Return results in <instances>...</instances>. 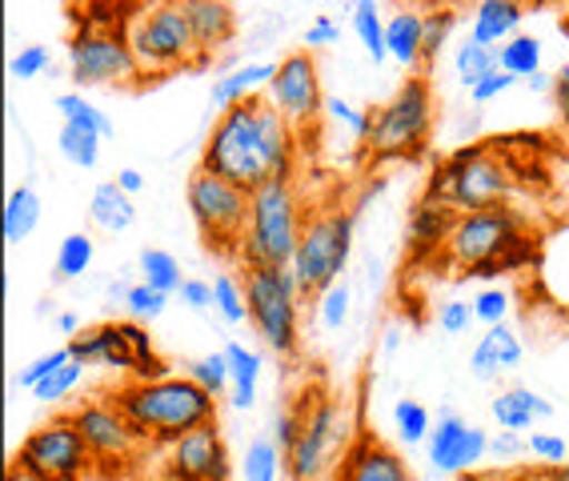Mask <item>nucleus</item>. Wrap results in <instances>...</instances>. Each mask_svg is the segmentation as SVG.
<instances>
[{
	"mask_svg": "<svg viewBox=\"0 0 569 481\" xmlns=\"http://www.w3.org/2000/svg\"><path fill=\"white\" fill-rule=\"evenodd\" d=\"M521 24V4L518 0H481L478 12H473V24H469V37L489 49H501L509 37H518Z\"/></svg>",
	"mask_w": 569,
	"mask_h": 481,
	"instance_id": "a878e982",
	"label": "nucleus"
},
{
	"mask_svg": "<svg viewBox=\"0 0 569 481\" xmlns=\"http://www.w3.org/2000/svg\"><path fill=\"white\" fill-rule=\"evenodd\" d=\"M513 84H518V77H509V72L493 69L489 77H481V81L469 89V101H473V104H489V101H498V97H506Z\"/></svg>",
	"mask_w": 569,
	"mask_h": 481,
	"instance_id": "603ef678",
	"label": "nucleus"
},
{
	"mask_svg": "<svg viewBox=\"0 0 569 481\" xmlns=\"http://www.w3.org/2000/svg\"><path fill=\"white\" fill-rule=\"evenodd\" d=\"M326 113H329V121L346 124L349 133H353V141H361V144L369 141V129H373V113H361V109H353V104L341 101V97H326Z\"/></svg>",
	"mask_w": 569,
	"mask_h": 481,
	"instance_id": "a18cd8bd",
	"label": "nucleus"
},
{
	"mask_svg": "<svg viewBox=\"0 0 569 481\" xmlns=\"http://www.w3.org/2000/svg\"><path fill=\"white\" fill-rule=\"evenodd\" d=\"M69 361H72V349L69 345L52 349V353H44V358L29 361V365H24L21 373H17V385H21V390H37V385H41V381L49 378V373H57V369L69 365Z\"/></svg>",
	"mask_w": 569,
	"mask_h": 481,
	"instance_id": "49530a36",
	"label": "nucleus"
},
{
	"mask_svg": "<svg viewBox=\"0 0 569 481\" xmlns=\"http://www.w3.org/2000/svg\"><path fill=\"white\" fill-rule=\"evenodd\" d=\"M92 257H97V245H92L89 233H69L57 249V277L61 281H77L92 269Z\"/></svg>",
	"mask_w": 569,
	"mask_h": 481,
	"instance_id": "c9c22d12",
	"label": "nucleus"
},
{
	"mask_svg": "<svg viewBox=\"0 0 569 481\" xmlns=\"http://www.w3.org/2000/svg\"><path fill=\"white\" fill-rule=\"evenodd\" d=\"M57 329H61L64 338H77V333H81V318H77V313H61V318H57Z\"/></svg>",
	"mask_w": 569,
	"mask_h": 481,
	"instance_id": "052dcab7",
	"label": "nucleus"
},
{
	"mask_svg": "<svg viewBox=\"0 0 569 481\" xmlns=\"http://www.w3.org/2000/svg\"><path fill=\"white\" fill-rule=\"evenodd\" d=\"M301 438L284 453V473L293 481H333L341 470V458L353 445V418L349 405L337 398L301 401Z\"/></svg>",
	"mask_w": 569,
	"mask_h": 481,
	"instance_id": "39448f33",
	"label": "nucleus"
},
{
	"mask_svg": "<svg viewBox=\"0 0 569 481\" xmlns=\"http://www.w3.org/2000/svg\"><path fill=\"white\" fill-rule=\"evenodd\" d=\"M301 281L289 265H249L244 269V298L249 325L277 358H293L301 349Z\"/></svg>",
	"mask_w": 569,
	"mask_h": 481,
	"instance_id": "20e7f679",
	"label": "nucleus"
},
{
	"mask_svg": "<svg viewBox=\"0 0 569 481\" xmlns=\"http://www.w3.org/2000/svg\"><path fill=\"white\" fill-rule=\"evenodd\" d=\"M273 72H277L273 61L237 64V69H229L224 77H217L209 101H213L217 113H224V109H233V104L249 101V97H261V92L269 89V81H273Z\"/></svg>",
	"mask_w": 569,
	"mask_h": 481,
	"instance_id": "4be33fe9",
	"label": "nucleus"
},
{
	"mask_svg": "<svg viewBox=\"0 0 569 481\" xmlns=\"http://www.w3.org/2000/svg\"><path fill=\"white\" fill-rule=\"evenodd\" d=\"M213 313H221L229 325L249 321V298H244V281H237L233 273L213 277Z\"/></svg>",
	"mask_w": 569,
	"mask_h": 481,
	"instance_id": "e433bc0d",
	"label": "nucleus"
},
{
	"mask_svg": "<svg viewBox=\"0 0 569 481\" xmlns=\"http://www.w3.org/2000/svg\"><path fill=\"white\" fill-rule=\"evenodd\" d=\"M526 453H533V458L546 461V465H566L569 445H566V438H558V433H529Z\"/></svg>",
	"mask_w": 569,
	"mask_h": 481,
	"instance_id": "3c124183",
	"label": "nucleus"
},
{
	"mask_svg": "<svg viewBox=\"0 0 569 481\" xmlns=\"http://www.w3.org/2000/svg\"><path fill=\"white\" fill-rule=\"evenodd\" d=\"M184 201L201 229L204 245L213 253L241 257L244 229H249V189L233 184L229 177H217L209 169H197L184 184Z\"/></svg>",
	"mask_w": 569,
	"mask_h": 481,
	"instance_id": "9d476101",
	"label": "nucleus"
},
{
	"mask_svg": "<svg viewBox=\"0 0 569 481\" xmlns=\"http://www.w3.org/2000/svg\"><path fill=\"white\" fill-rule=\"evenodd\" d=\"M549 481H569V465H549Z\"/></svg>",
	"mask_w": 569,
	"mask_h": 481,
	"instance_id": "0e129e2a",
	"label": "nucleus"
},
{
	"mask_svg": "<svg viewBox=\"0 0 569 481\" xmlns=\"http://www.w3.org/2000/svg\"><path fill=\"white\" fill-rule=\"evenodd\" d=\"M284 465V453L273 441H253L244 450V481H277V470Z\"/></svg>",
	"mask_w": 569,
	"mask_h": 481,
	"instance_id": "ea45409f",
	"label": "nucleus"
},
{
	"mask_svg": "<svg viewBox=\"0 0 569 481\" xmlns=\"http://www.w3.org/2000/svg\"><path fill=\"white\" fill-rule=\"evenodd\" d=\"M117 184H121V189H124L129 197H137V193L144 189V177L137 173V169H121V173H117Z\"/></svg>",
	"mask_w": 569,
	"mask_h": 481,
	"instance_id": "bf43d9fd",
	"label": "nucleus"
},
{
	"mask_svg": "<svg viewBox=\"0 0 569 481\" xmlns=\"http://www.w3.org/2000/svg\"><path fill=\"white\" fill-rule=\"evenodd\" d=\"M89 221L101 233H124V229L137 221V209H132V197L124 193L117 181H104L92 189L89 197Z\"/></svg>",
	"mask_w": 569,
	"mask_h": 481,
	"instance_id": "bb28decb",
	"label": "nucleus"
},
{
	"mask_svg": "<svg viewBox=\"0 0 569 481\" xmlns=\"http://www.w3.org/2000/svg\"><path fill=\"white\" fill-rule=\"evenodd\" d=\"M57 113L64 117V124L89 129V133L104 137V141H109V137H117V129H112L109 117H104L92 101H84L81 92H61V97H57Z\"/></svg>",
	"mask_w": 569,
	"mask_h": 481,
	"instance_id": "2f4dec72",
	"label": "nucleus"
},
{
	"mask_svg": "<svg viewBox=\"0 0 569 481\" xmlns=\"http://www.w3.org/2000/svg\"><path fill=\"white\" fill-rule=\"evenodd\" d=\"M393 421H397V438L406 441V445H421V441H429V433H433V418H429V410L421 401H409V398L397 401Z\"/></svg>",
	"mask_w": 569,
	"mask_h": 481,
	"instance_id": "58836bf2",
	"label": "nucleus"
},
{
	"mask_svg": "<svg viewBox=\"0 0 569 481\" xmlns=\"http://www.w3.org/2000/svg\"><path fill=\"white\" fill-rule=\"evenodd\" d=\"M433 133V89L426 77H409L373 113L366 149L377 161H413L426 153Z\"/></svg>",
	"mask_w": 569,
	"mask_h": 481,
	"instance_id": "6e6552de",
	"label": "nucleus"
},
{
	"mask_svg": "<svg viewBox=\"0 0 569 481\" xmlns=\"http://www.w3.org/2000/svg\"><path fill=\"white\" fill-rule=\"evenodd\" d=\"M181 301L193 309V313H209V309H213V281H201V277H184Z\"/></svg>",
	"mask_w": 569,
	"mask_h": 481,
	"instance_id": "5fc2aeb1",
	"label": "nucleus"
},
{
	"mask_svg": "<svg viewBox=\"0 0 569 481\" xmlns=\"http://www.w3.org/2000/svg\"><path fill=\"white\" fill-rule=\"evenodd\" d=\"M129 44L137 52L141 72H173L201 64L204 52L193 37V24L184 17L181 0H149L129 24Z\"/></svg>",
	"mask_w": 569,
	"mask_h": 481,
	"instance_id": "1a4fd4ad",
	"label": "nucleus"
},
{
	"mask_svg": "<svg viewBox=\"0 0 569 481\" xmlns=\"http://www.w3.org/2000/svg\"><path fill=\"white\" fill-rule=\"evenodd\" d=\"M224 358H229V373H233V405L237 410H253L257 405V381H261V353L241 341H229L224 345Z\"/></svg>",
	"mask_w": 569,
	"mask_h": 481,
	"instance_id": "cd10ccee",
	"label": "nucleus"
},
{
	"mask_svg": "<svg viewBox=\"0 0 569 481\" xmlns=\"http://www.w3.org/2000/svg\"><path fill=\"white\" fill-rule=\"evenodd\" d=\"M181 9L189 17V24H193V37L204 57L224 49L237 37V17L224 0H181Z\"/></svg>",
	"mask_w": 569,
	"mask_h": 481,
	"instance_id": "412c9836",
	"label": "nucleus"
},
{
	"mask_svg": "<svg viewBox=\"0 0 569 481\" xmlns=\"http://www.w3.org/2000/svg\"><path fill=\"white\" fill-rule=\"evenodd\" d=\"M37 226H41V197H37V189H29V184L12 189L9 206H4V241L21 245V241H29L37 233Z\"/></svg>",
	"mask_w": 569,
	"mask_h": 481,
	"instance_id": "c85d7f7f",
	"label": "nucleus"
},
{
	"mask_svg": "<svg viewBox=\"0 0 569 481\" xmlns=\"http://www.w3.org/2000/svg\"><path fill=\"white\" fill-rule=\"evenodd\" d=\"M489 453L498 461H509V458H518V453H526V441L513 430H506V433H498V438H489Z\"/></svg>",
	"mask_w": 569,
	"mask_h": 481,
	"instance_id": "4d7b16f0",
	"label": "nucleus"
},
{
	"mask_svg": "<svg viewBox=\"0 0 569 481\" xmlns=\"http://www.w3.org/2000/svg\"><path fill=\"white\" fill-rule=\"evenodd\" d=\"M521 353H526V349H521V338L501 321V325L486 329V338H478L473 358H469V369H473V378L478 381H498L501 373L521 365Z\"/></svg>",
	"mask_w": 569,
	"mask_h": 481,
	"instance_id": "aec40b11",
	"label": "nucleus"
},
{
	"mask_svg": "<svg viewBox=\"0 0 569 481\" xmlns=\"http://www.w3.org/2000/svg\"><path fill=\"white\" fill-rule=\"evenodd\" d=\"M349 21H353V32L361 49L369 52V61L373 64H386L389 61V49H386V17L377 12V0H353L349 4Z\"/></svg>",
	"mask_w": 569,
	"mask_h": 481,
	"instance_id": "c756f323",
	"label": "nucleus"
},
{
	"mask_svg": "<svg viewBox=\"0 0 569 481\" xmlns=\"http://www.w3.org/2000/svg\"><path fill=\"white\" fill-rule=\"evenodd\" d=\"M526 221L506 206H489L478 213H458L449 229L446 253L453 265L478 269V277H489L493 269L518 265L526 257Z\"/></svg>",
	"mask_w": 569,
	"mask_h": 481,
	"instance_id": "7ed1b4c3",
	"label": "nucleus"
},
{
	"mask_svg": "<svg viewBox=\"0 0 569 481\" xmlns=\"http://www.w3.org/2000/svg\"><path fill=\"white\" fill-rule=\"evenodd\" d=\"M4 481H44V478H32V473H24L21 465H12V470L4 473Z\"/></svg>",
	"mask_w": 569,
	"mask_h": 481,
	"instance_id": "e2e57ef3",
	"label": "nucleus"
},
{
	"mask_svg": "<svg viewBox=\"0 0 569 481\" xmlns=\"http://www.w3.org/2000/svg\"><path fill=\"white\" fill-rule=\"evenodd\" d=\"M112 401L132 421L137 438L157 441V445H173L177 438L201 430V425H217V398L201 390L189 373L184 378L169 373L157 381H129Z\"/></svg>",
	"mask_w": 569,
	"mask_h": 481,
	"instance_id": "f03ea898",
	"label": "nucleus"
},
{
	"mask_svg": "<svg viewBox=\"0 0 569 481\" xmlns=\"http://www.w3.org/2000/svg\"><path fill=\"white\" fill-rule=\"evenodd\" d=\"M297 129L261 97L233 104L217 113L213 129L204 137L201 169L229 177L241 189H261L269 181H293Z\"/></svg>",
	"mask_w": 569,
	"mask_h": 481,
	"instance_id": "f257e3e1",
	"label": "nucleus"
},
{
	"mask_svg": "<svg viewBox=\"0 0 569 481\" xmlns=\"http://www.w3.org/2000/svg\"><path fill=\"white\" fill-rule=\"evenodd\" d=\"M509 305H513V298H509L506 289H481L478 298H473V318L481 321V325H501V321L509 318Z\"/></svg>",
	"mask_w": 569,
	"mask_h": 481,
	"instance_id": "de8ad7c7",
	"label": "nucleus"
},
{
	"mask_svg": "<svg viewBox=\"0 0 569 481\" xmlns=\"http://www.w3.org/2000/svg\"><path fill=\"white\" fill-rule=\"evenodd\" d=\"M184 373H189L201 390L213 393V398H221V393L233 390V373H229V358H224V349H221V353H204V358L189 361V365H184Z\"/></svg>",
	"mask_w": 569,
	"mask_h": 481,
	"instance_id": "4c0bfd02",
	"label": "nucleus"
},
{
	"mask_svg": "<svg viewBox=\"0 0 569 481\" xmlns=\"http://www.w3.org/2000/svg\"><path fill=\"white\" fill-rule=\"evenodd\" d=\"M101 141L104 137L89 133V129H77V124H61V137H57V149L69 164L77 169H92L101 161Z\"/></svg>",
	"mask_w": 569,
	"mask_h": 481,
	"instance_id": "f704fd0d",
	"label": "nucleus"
},
{
	"mask_svg": "<svg viewBox=\"0 0 569 481\" xmlns=\"http://www.w3.org/2000/svg\"><path fill=\"white\" fill-rule=\"evenodd\" d=\"M453 29H458V12H453V9L426 12V61H438V52L449 44Z\"/></svg>",
	"mask_w": 569,
	"mask_h": 481,
	"instance_id": "c03bdc74",
	"label": "nucleus"
},
{
	"mask_svg": "<svg viewBox=\"0 0 569 481\" xmlns=\"http://www.w3.org/2000/svg\"><path fill=\"white\" fill-rule=\"evenodd\" d=\"M513 189V169L489 144H466L438 164L429 181V201H441L453 213H478L501 206Z\"/></svg>",
	"mask_w": 569,
	"mask_h": 481,
	"instance_id": "423d86ee",
	"label": "nucleus"
},
{
	"mask_svg": "<svg viewBox=\"0 0 569 481\" xmlns=\"http://www.w3.org/2000/svg\"><path fill=\"white\" fill-rule=\"evenodd\" d=\"M72 358L84 361V365H104V369H129L137 365V353L129 349L121 321H104V325H89L81 329L77 338L69 341Z\"/></svg>",
	"mask_w": 569,
	"mask_h": 481,
	"instance_id": "6ab92c4d",
	"label": "nucleus"
},
{
	"mask_svg": "<svg viewBox=\"0 0 569 481\" xmlns=\"http://www.w3.org/2000/svg\"><path fill=\"white\" fill-rule=\"evenodd\" d=\"M333 481H413L401 453L381 445L373 438H357L349 453L341 458V470Z\"/></svg>",
	"mask_w": 569,
	"mask_h": 481,
	"instance_id": "a211bd4d",
	"label": "nucleus"
},
{
	"mask_svg": "<svg viewBox=\"0 0 569 481\" xmlns=\"http://www.w3.org/2000/svg\"><path fill=\"white\" fill-rule=\"evenodd\" d=\"M489 413H493L501 430L526 433L533 430V421H546L553 413V405L541 393L529 390V385H509V390H501L498 398L489 401Z\"/></svg>",
	"mask_w": 569,
	"mask_h": 481,
	"instance_id": "5701e85b",
	"label": "nucleus"
},
{
	"mask_svg": "<svg viewBox=\"0 0 569 481\" xmlns=\"http://www.w3.org/2000/svg\"><path fill=\"white\" fill-rule=\"evenodd\" d=\"M553 104H558V121L569 133V64L553 77Z\"/></svg>",
	"mask_w": 569,
	"mask_h": 481,
	"instance_id": "13d9d810",
	"label": "nucleus"
},
{
	"mask_svg": "<svg viewBox=\"0 0 569 481\" xmlns=\"http://www.w3.org/2000/svg\"><path fill=\"white\" fill-rule=\"evenodd\" d=\"M493 69H498V49L478 44L473 37H466L461 49L453 52V72H458V81L466 84V89H473V84H478L481 77H489Z\"/></svg>",
	"mask_w": 569,
	"mask_h": 481,
	"instance_id": "473e14b6",
	"label": "nucleus"
},
{
	"mask_svg": "<svg viewBox=\"0 0 569 481\" xmlns=\"http://www.w3.org/2000/svg\"><path fill=\"white\" fill-rule=\"evenodd\" d=\"M301 421H306V418H301V405L277 413L273 433H277V450H281V453H289L297 445V438H301Z\"/></svg>",
	"mask_w": 569,
	"mask_h": 481,
	"instance_id": "864d4df0",
	"label": "nucleus"
},
{
	"mask_svg": "<svg viewBox=\"0 0 569 481\" xmlns=\"http://www.w3.org/2000/svg\"><path fill=\"white\" fill-rule=\"evenodd\" d=\"M164 305H169V293H161V289H153V285H132L129 289V298H124V309H129V318L132 321H157L164 313Z\"/></svg>",
	"mask_w": 569,
	"mask_h": 481,
	"instance_id": "37998d69",
	"label": "nucleus"
},
{
	"mask_svg": "<svg viewBox=\"0 0 569 481\" xmlns=\"http://www.w3.org/2000/svg\"><path fill=\"white\" fill-rule=\"evenodd\" d=\"M498 69L518 77V81H529L533 72H541V41L538 37H526V32L509 37L498 49Z\"/></svg>",
	"mask_w": 569,
	"mask_h": 481,
	"instance_id": "7c9ffc66",
	"label": "nucleus"
},
{
	"mask_svg": "<svg viewBox=\"0 0 569 481\" xmlns=\"http://www.w3.org/2000/svg\"><path fill=\"white\" fill-rule=\"evenodd\" d=\"M306 217L289 181H269L249 193V229L241 241V261L249 265H289L301 241Z\"/></svg>",
	"mask_w": 569,
	"mask_h": 481,
	"instance_id": "0eeeda50",
	"label": "nucleus"
},
{
	"mask_svg": "<svg viewBox=\"0 0 569 481\" xmlns=\"http://www.w3.org/2000/svg\"><path fill=\"white\" fill-rule=\"evenodd\" d=\"M349 301L353 298H349L346 281H337V285H329V289L317 293V318H321V325H326L329 333H337V329L349 321Z\"/></svg>",
	"mask_w": 569,
	"mask_h": 481,
	"instance_id": "79ce46f5",
	"label": "nucleus"
},
{
	"mask_svg": "<svg viewBox=\"0 0 569 481\" xmlns=\"http://www.w3.org/2000/svg\"><path fill=\"white\" fill-rule=\"evenodd\" d=\"M349 249H353V213H341V209L313 213L306 217V229H301L289 269H293L306 293H321V289L341 281L349 265Z\"/></svg>",
	"mask_w": 569,
	"mask_h": 481,
	"instance_id": "9b49d317",
	"label": "nucleus"
},
{
	"mask_svg": "<svg viewBox=\"0 0 569 481\" xmlns=\"http://www.w3.org/2000/svg\"><path fill=\"white\" fill-rule=\"evenodd\" d=\"M458 213L441 201H421V206L409 213V253L413 257H429L438 253L449 241V229H453Z\"/></svg>",
	"mask_w": 569,
	"mask_h": 481,
	"instance_id": "393cba45",
	"label": "nucleus"
},
{
	"mask_svg": "<svg viewBox=\"0 0 569 481\" xmlns=\"http://www.w3.org/2000/svg\"><path fill=\"white\" fill-rule=\"evenodd\" d=\"M473 301H446V305H438V329L441 333H449V338H461L469 325H473Z\"/></svg>",
	"mask_w": 569,
	"mask_h": 481,
	"instance_id": "8fccbe9b",
	"label": "nucleus"
},
{
	"mask_svg": "<svg viewBox=\"0 0 569 481\" xmlns=\"http://www.w3.org/2000/svg\"><path fill=\"white\" fill-rule=\"evenodd\" d=\"M69 72L81 89H97V84H132L144 77L129 37L109 32V29H92V24H84V29L72 37Z\"/></svg>",
	"mask_w": 569,
	"mask_h": 481,
	"instance_id": "ddd939ff",
	"label": "nucleus"
},
{
	"mask_svg": "<svg viewBox=\"0 0 569 481\" xmlns=\"http://www.w3.org/2000/svg\"><path fill=\"white\" fill-rule=\"evenodd\" d=\"M386 49L389 61H397L401 69H417L426 61V17L413 9L386 17Z\"/></svg>",
	"mask_w": 569,
	"mask_h": 481,
	"instance_id": "b1692460",
	"label": "nucleus"
},
{
	"mask_svg": "<svg viewBox=\"0 0 569 481\" xmlns=\"http://www.w3.org/2000/svg\"><path fill=\"white\" fill-rule=\"evenodd\" d=\"M169 473L177 481H229L233 465H229V450H224L217 425H201V430L177 438L169 445Z\"/></svg>",
	"mask_w": 569,
	"mask_h": 481,
	"instance_id": "dca6fc26",
	"label": "nucleus"
},
{
	"mask_svg": "<svg viewBox=\"0 0 569 481\" xmlns=\"http://www.w3.org/2000/svg\"><path fill=\"white\" fill-rule=\"evenodd\" d=\"M81 378H84V361L72 358L69 365H61L57 373H49V378H44L37 390H32V398L44 401V405H52V401H64L72 390H77V385H81Z\"/></svg>",
	"mask_w": 569,
	"mask_h": 481,
	"instance_id": "a19ab883",
	"label": "nucleus"
},
{
	"mask_svg": "<svg viewBox=\"0 0 569 481\" xmlns=\"http://www.w3.org/2000/svg\"><path fill=\"white\" fill-rule=\"evenodd\" d=\"M337 37H341V29H337L333 17H317V21L306 29V49L309 52H313V49H329Z\"/></svg>",
	"mask_w": 569,
	"mask_h": 481,
	"instance_id": "6e6d98bb",
	"label": "nucleus"
},
{
	"mask_svg": "<svg viewBox=\"0 0 569 481\" xmlns=\"http://www.w3.org/2000/svg\"><path fill=\"white\" fill-rule=\"evenodd\" d=\"M561 37L569 41V0H566V17H561Z\"/></svg>",
	"mask_w": 569,
	"mask_h": 481,
	"instance_id": "69168bd1",
	"label": "nucleus"
},
{
	"mask_svg": "<svg viewBox=\"0 0 569 481\" xmlns=\"http://www.w3.org/2000/svg\"><path fill=\"white\" fill-rule=\"evenodd\" d=\"M264 101L273 104L277 113L293 129H309L317 117L326 113V97H321V72L309 49H297L289 57L277 61V72L269 89H264Z\"/></svg>",
	"mask_w": 569,
	"mask_h": 481,
	"instance_id": "4468645a",
	"label": "nucleus"
},
{
	"mask_svg": "<svg viewBox=\"0 0 569 481\" xmlns=\"http://www.w3.org/2000/svg\"><path fill=\"white\" fill-rule=\"evenodd\" d=\"M429 461L446 473H461V470H473L481 465V458L489 453V433L478 430V425H469L461 421L458 413H441L433 433L426 441Z\"/></svg>",
	"mask_w": 569,
	"mask_h": 481,
	"instance_id": "f3484780",
	"label": "nucleus"
},
{
	"mask_svg": "<svg viewBox=\"0 0 569 481\" xmlns=\"http://www.w3.org/2000/svg\"><path fill=\"white\" fill-rule=\"evenodd\" d=\"M72 421H77L92 461H129L141 441L117 401H84L81 410H72Z\"/></svg>",
	"mask_w": 569,
	"mask_h": 481,
	"instance_id": "2eb2a0df",
	"label": "nucleus"
},
{
	"mask_svg": "<svg viewBox=\"0 0 569 481\" xmlns=\"http://www.w3.org/2000/svg\"><path fill=\"white\" fill-rule=\"evenodd\" d=\"M141 281L173 298V293H181V285H184L181 261H177L173 253H164V249H144L141 253Z\"/></svg>",
	"mask_w": 569,
	"mask_h": 481,
	"instance_id": "72a5a7b5",
	"label": "nucleus"
},
{
	"mask_svg": "<svg viewBox=\"0 0 569 481\" xmlns=\"http://www.w3.org/2000/svg\"><path fill=\"white\" fill-rule=\"evenodd\" d=\"M49 49L44 44H24L17 57L9 61V72H12V81H32V77H41L44 69H49Z\"/></svg>",
	"mask_w": 569,
	"mask_h": 481,
	"instance_id": "09e8293b",
	"label": "nucleus"
},
{
	"mask_svg": "<svg viewBox=\"0 0 569 481\" xmlns=\"http://www.w3.org/2000/svg\"><path fill=\"white\" fill-rule=\"evenodd\" d=\"M12 465H21L24 473L44 478V481H81L92 465V453L69 413V418H52L49 425L32 430L29 438L21 441Z\"/></svg>",
	"mask_w": 569,
	"mask_h": 481,
	"instance_id": "f8f14e48",
	"label": "nucleus"
},
{
	"mask_svg": "<svg viewBox=\"0 0 569 481\" xmlns=\"http://www.w3.org/2000/svg\"><path fill=\"white\" fill-rule=\"evenodd\" d=\"M526 89L529 92H553V77H549V72H533V77L526 81Z\"/></svg>",
	"mask_w": 569,
	"mask_h": 481,
	"instance_id": "680f3d73",
	"label": "nucleus"
}]
</instances>
